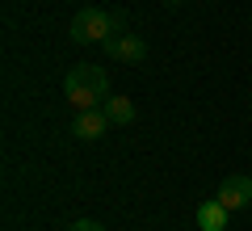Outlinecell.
Returning <instances> with one entry per match:
<instances>
[{"mask_svg":"<svg viewBox=\"0 0 252 231\" xmlns=\"http://www.w3.org/2000/svg\"><path fill=\"white\" fill-rule=\"evenodd\" d=\"M63 97H67V105L80 114V109H97L105 105L109 97V76L101 67H93V63H76V67H67V76H63Z\"/></svg>","mask_w":252,"mask_h":231,"instance_id":"obj_1","label":"cell"},{"mask_svg":"<svg viewBox=\"0 0 252 231\" xmlns=\"http://www.w3.org/2000/svg\"><path fill=\"white\" fill-rule=\"evenodd\" d=\"M114 34H122V17L109 9H97V4H89V9H80L72 17V42H109Z\"/></svg>","mask_w":252,"mask_h":231,"instance_id":"obj_2","label":"cell"},{"mask_svg":"<svg viewBox=\"0 0 252 231\" xmlns=\"http://www.w3.org/2000/svg\"><path fill=\"white\" fill-rule=\"evenodd\" d=\"M101 46H105V55L114 63H143L147 59V42L139 34H114L109 42H101Z\"/></svg>","mask_w":252,"mask_h":231,"instance_id":"obj_3","label":"cell"},{"mask_svg":"<svg viewBox=\"0 0 252 231\" xmlns=\"http://www.w3.org/2000/svg\"><path fill=\"white\" fill-rule=\"evenodd\" d=\"M219 202L227 206V210H244V206L252 202V177H244V172H231V177L219 185Z\"/></svg>","mask_w":252,"mask_h":231,"instance_id":"obj_4","label":"cell"},{"mask_svg":"<svg viewBox=\"0 0 252 231\" xmlns=\"http://www.w3.org/2000/svg\"><path fill=\"white\" fill-rule=\"evenodd\" d=\"M109 126H114V122H109V114L97 105V109H80V114H76L72 134H76V139H84V143H93V139H101Z\"/></svg>","mask_w":252,"mask_h":231,"instance_id":"obj_5","label":"cell"},{"mask_svg":"<svg viewBox=\"0 0 252 231\" xmlns=\"http://www.w3.org/2000/svg\"><path fill=\"white\" fill-rule=\"evenodd\" d=\"M227 214H231V210L215 198V202H202L198 210H193V223H198V231H223L227 227Z\"/></svg>","mask_w":252,"mask_h":231,"instance_id":"obj_6","label":"cell"},{"mask_svg":"<svg viewBox=\"0 0 252 231\" xmlns=\"http://www.w3.org/2000/svg\"><path fill=\"white\" fill-rule=\"evenodd\" d=\"M109 114V122L114 126H126V122H135V101L130 97H105V105H101Z\"/></svg>","mask_w":252,"mask_h":231,"instance_id":"obj_7","label":"cell"},{"mask_svg":"<svg viewBox=\"0 0 252 231\" xmlns=\"http://www.w3.org/2000/svg\"><path fill=\"white\" fill-rule=\"evenodd\" d=\"M67 231H105V227H101V223H93V219H76Z\"/></svg>","mask_w":252,"mask_h":231,"instance_id":"obj_8","label":"cell"},{"mask_svg":"<svg viewBox=\"0 0 252 231\" xmlns=\"http://www.w3.org/2000/svg\"><path fill=\"white\" fill-rule=\"evenodd\" d=\"M168 4H172V9H177V4H181V0H168Z\"/></svg>","mask_w":252,"mask_h":231,"instance_id":"obj_9","label":"cell"}]
</instances>
